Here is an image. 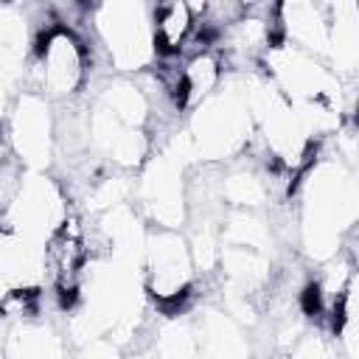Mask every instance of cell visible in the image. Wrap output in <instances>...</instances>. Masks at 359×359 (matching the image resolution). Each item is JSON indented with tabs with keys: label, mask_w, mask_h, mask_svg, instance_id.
<instances>
[{
	"label": "cell",
	"mask_w": 359,
	"mask_h": 359,
	"mask_svg": "<svg viewBox=\"0 0 359 359\" xmlns=\"http://www.w3.org/2000/svg\"><path fill=\"white\" fill-rule=\"evenodd\" d=\"M87 255H90V247H87L81 222L76 216L62 219L45 241V269L56 297L65 306H70L81 289Z\"/></svg>",
	"instance_id": "6da1fadb"
},
{
	"label": "cell",
	"mask_w": 359,
	"mask_h": 359,
	"mask_svg": "<svg viewBox=\"0 0 359 359\" xmlns=\"http://www.w3.org/2000/svg\"><path fill=\"white\" fill-rule=\"evenodd\" d=\"M36 56L42 87L56 95H70L81 87L87 76V48L73 31L53 25L48 34H42Z\"/></svg>",
	"instance_id": "7a4b0ae2"
},
{
	"label": "cell",
	"mask_w": 359,
	"mask_h": 359,
	"mask_svg": "<svg viewBox=\"0 0 359 359\" xmlns=\"http://www.w3.org/2000/svg\"><path fill=\"white\" fill-rule=\"evenodd\" d=\"M222 79V62L213 50H199L194 53L185 67L177 70L174 76V101L177 107H194L199 104Z\"/></svg>",
	"instance_id": "3957f363"
},
{
	"label": "cell",
	"mask_w": 359,
	"mask_h": 359,
	"mask_svg": "<svg viewBox=\"0 0 359 359\" xmlns=\"http://www.w3.org/2000/svg\"><path fill=\"white\" fill-rule=\"evenodd\" d=\"M196 25V8L188 3H163L154 8V48L163 56H177Z\"/></svg>",
	"instance_id": "277c9868"
}]
</instances>
